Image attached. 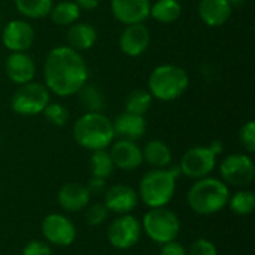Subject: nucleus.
I'll return each instance as SVG.
<instances>
[{
	"instance_id": "f257e3e1",
	"label": "nucleus",
	"mask_w": 255,
	"mask_h": 255,
	"mask_svg": "<svg viewBox=\"0 0 255 255\" xmlns=\"http://www.w3.org/2000/svg\"><path fill=\"white\" fill-rule=\"evenodd\" d=\"M45 87L58 97H72L88 82V66L70 46L52 48L43 63Z\"/></svg>"
},
{
	"instance_id": "f03ea898",
	"label": "nucleus",
	"mask_w": 255,
	"mask_h": 255,
	"mask_svg": "<svg viewBox=\"0 0 255 255\" xmlns=\"http://www.w3.org/2000/svg\"><path fill=\"white\" fill-rule=\"evenodd\" d=\"M230 199V187L220 178L206 176L196 179L187 193L190 209L199 215H214L227 208Z\"/></svg>"
},
{
	"instance_id": "7ed1b4c3",
	"label": "nucleus",
	"mask_w": 255,
	"mask_h": 255,
	"mask_svg": "<svg viewBox=\"0 0 255 255\" xmlns=\"http://www.w3.org/2000/svg\"><path fill=\"white\" fill-rule=\"evenodd\" d=\"M181 176L179 166L167 169H152L139 182L137 196L148 208L167 206L176 191V181Z\"/></svg>"
},
{
	"instance_id": "20e7f679",
	"label": "nucleus",
	"mask_w": 255,
	"mask_h": 255,
	"mask_svg": "<svg viewBox=\"0 0 255 255\" xmlns=\"http://www.w3.org/2000/svg\"><path fill=\"white\" fill-rule=\"evenodd\" d=\"M72 134L79 146L91 152L108 149L115 139L112 120L103 112H85L81 115L73 124Z\"/></svg>"
},
{
	"instance_id": "39448f33",
	"label": "nucleus",
	"mask_w": 255,
	"mask_h": 255,
	"mask_svg": "<svg viewBox=\"0 0 255 255\" xmlns=\"http://www.w3.org/2000/svg\"><path fill=\"white\" fill-rule=\"evenodd\" d=\"M190 85V76L185 69L176 64H160L148 78V91L152 99L160 102H173L185 94Z\"/></svg>"
},
{
	"instance_id": "423d86ee",
	"label": "nucleus",
	"mask_w": 255,
	"mask_h": 255,
	"mask_svg": "<svg viewBox=\"0 0 255 255\" xmlns=\"http://www.w3.org/2000/svg\"><path fill=\"white\" fill-rule=\"evenodd\" d=\"M140 224L142 232L158 245L176 241L181 232L179 217L166 206L149 208V211L143 215Z\"/></svg>"
},
{
	"instance_id": "0eeeda50",
	"label": "nucleus",
	"mask_w": 255,
	"mask_h": 255,
	"mask_svg": "<svg viewBox=\"0 0 255 255\" xmlns=\"http://www.w3.org/2000/svg\"><path fill=\"white\" fill-rule=\"evenodd\" d=\"M51 102V93L45 84L31 81L18 85L10 97V109L22 117H33L43 112Z\"/></svg>"
},
{
	"instance_id": "6e6552de",
	"label": "nucleus",
	"mask_w": 255,
	"mask_h": 255,
	"mask_svg": "<svg viewBox=\"0 0 255 255\" xmlns=\"http://www.w3.org/2000/svg\"><path fill=\"white\" fill-rule=\"evenodd\" d=\"M218 154L211 145H200L190 148L179 161L181 175L190 179H202L209 176L217 167Z\"/></svg>"
},
{
	"instance_id": "1a4fd4ad",
	"label": "nucleus",
	"mask_w": 255,
	"mask_h": 255,
	"mask_svg": "<svg viewBox=\"0 0 255 255\" xmlns=\"http://www.w3.org/2000/svg\"><path fill=\"white\" fill-rule=\"evenodd\" d=\"M142 224L131 214L118 215L108 227V242L112 248L126 251L133 248L142 238Z\"/></svg>"
},
{
	"instance_id": "9d476101",
	"label": "nucleus",
	"mask_w": 255,
	"mask_h": 255,
	"mask_svg": "<svg viewBox=\"0 0 255 255\" xmlns=\"http://www.w3.org/2000/svg\"><path fill=\"white\" fill-rule=\"evenodd\" d=\"M221 181L229 187L245 188L255 178V164L248 154L227 155L220 164Z\"/></svg>"
},
{
	"instance_id": "9b49d317",
	"label": "nucleus",
	"mask_w": 255,
	"mask_h": 255,
	"mask_svg": "<svg viewBox=\"0 0 255 255\" xmlns=\"http://www.w3.org/2000/svg\"><path fill=\"white\" fill-rule=\"evenodd\" d=\"M45 242L54 247H70L76 239V227L63 214H49L43 218L40 226Z\"/></svg>"
},
{
	"instance_id": "f8f14e48",
	"label": "nucleus",
	"mask_w": 255,
	"mask_h": 255,
	"mask_svg": "<svg viewBox=\"0 0 255 255\" xmlns=\"http://www.w3.org/2000/svg\"><path fill=\"white\" fill-rule=\"evenodd\" d=\"M36 37L33 25L25 19H10L1 31V43L10 52H27Z\"/></svg>"
},
{
	"instance_id": "ddd939ff",
	"label": "nucleus",
	"mask_w": 255,
	"mask_h": 255,
	"mask_svg": "<svg viewBox=\"0 0 255 255\" xmlns=\"http://www.w3.org/2000/svg\"><path fill=\"white\" fill-rule=\"evenodd\" d=\"M103 203L109 209V212L118 215L131 214L139 205V196L133 187L126 184H115L112 187H108V190L105 191Z\"/></svg>"
},
{
	"instance_id": "4468645a",
	"label": "nucleus",
	"mask_w": 255,
	"mask_h": 255,
	"mask_svg": "<svg viewBox=\"0 0 255 255\" xmlns=\"http://www.w3.org/2000/svg\"><path fill=\"white\" fill-rule=\"evenodd\" d=\"M149 42H151V33L149 28L145 25V22L126 25L118 39L120 49L127 57L142 55L148 49Z\"/></svg>"
},
{
	"instance_id": "2eb2a0df",
	"label": "nucleus",
	"mask_w": 255,
	"mask_h": 255,
	"mask_svg": "<svg viewBox=\"0 0 255 255\" xmlns=\"http://www.w3.org/2000/svg\"><path fill=\"white\" fill-rule=\"evenodd\" d=\"M151 0H111V10L124 25L140 24L149 18Z\"/></svg>"
},
{
	"instance_id": "dca6fc26",
	"label": "nucleus",
	"mask_w": 255,
	"mask_h": 255,
	"mask_svg": "<svg viewBox=\"0 0 255 255\" xmlns=\"http://www.w3.org/2000/svg\"><path fill=\"white\" fill-rule=\"evenodd\" d=\"M109 155L115 167L121 170H127V172L136 170L143 163L142 148L133 140L118 139L117 142H112Z\"/></svg>"
},
{
	"instance_id": "f3484780",
	"label": "nucleus",
	"mask_w": 255,
	"mask_h": 255,
	"mask_svg": "<svg viewBox=\"0 0 255 255\" xmlns=\"http://www.w3.org/2000/svg\"><path fill=\"white\" fill-rule=\"evenodd\" d=\"M4 72L13 84L22 85L34 79L36 64L27 52H10L4 61Z\"/></svg>"
},
{
	"instance_id": "a211bd4d",
	"label": "nucleus",
	"mask_w": 255,
	"mask_h": 255,
	"mask_svg": "<svg viewBox=\"0 0 255 255\" xmlns=\"http://www.w3.org/2000/svg\"><path fill=\"white\" fill-rule=\"evenodd\" d=\"M91 200V194L81 182H67L57 193V202L61 209L67 212L84 211Z\"/></svg>"
},
{
	"instance_id": "6ab92c4d",
	"label": "nucleus",
	"mask_w": 255,
	"mask_h": 255,
	"mask_svg": "<svg viewBox=\"0 0 255 255\" xmlns=\"http://www.w3.org/2000/svg\"><path fill=\"white\" fill-rule=\"evenodd\" d=\"M112 127L115 137L118 136L120 139L136 142L143 137L146 131V120L143 115H136L124 111L115 117V120L112 121Z\"/></svg>"
},
{
	"instance_id": "aec40b11",
	"label": "nucleus",
	"mask_w": 255,
	"mask_h": 255,
	"mask_svg": "<svg viewBox=\"0 0 255 255\" xmlns=\"http://www.w3.org/2000/svg\"><path fill=\"white\" fill-rule=\"evenodd\" d=\"M233 6L227 0H200L199 16L205 25L217 28L223 27L232 16Z\"/></svg>"
},
{
	"instance_id": "412c9836",
	"label": "nucleus",
	"mask_w": 255,
	"mask_h": 255,
	"mask_svg": "<svg viewBox=\"0 0 255 255\" xmlns=\"http://www.w3.org/2000/svg\"><path fill=\"white\" fill-rule=\"evenodd\" d=\"M97 42V30L88 22H73L67 30V46L78 52L91 49Z\"/></svg>"
},
{
	"instance_id": "4be33fe9",
	"label": "nucleus",
	"mask_w": 255,
	"mask_h": 255,
	"mask_svg": "<svg viewBox=\"0 0 255 255\" xmlns=\"http://www.w3.org/2000/svg\"><path fill=\"white\" fill-rule=\"evenodd\" d=\"M143 161H146L154 169H167L172 164V149L169 145L160 139L149 140L142 148Z\"/></svg>"
},
{
	"instance_id": "5701e85b",
	"label": "nucleus",
	"mask_w": 255,
	"mask_h": 255,
	"mask_svg": "<svg viewBox=\"0 0 255 255\" xmlns=\"http://www.w3.org/2000/svg\"><path fill=\"white\" fill-rule=\"evenodd\" d=\"M182 15V4L179 0H155L151 3L149 18L160 24H172Z\"/></svg>"
},
{
	"instance_id": "b1692460",
	"label": "nucleus",
	"mask_w": 255,
	"mask_h": 255,
	"mask_svg": "<svg viewBox=\"0 0 255 255\" xmlns=\"http://www.w3.org/2000/svg\"><path fill=\"white\" fill-rule=\"evenodd\" d=\"M48 16L51 18L54 24L64 27V25H72L73 22H76L81 16V10L75 1L64 0V1L54 4Z\"/></svg>"
},
{
	"instance_id": "393cba45",
	"label": "nucleus",
	"mask_w": 255,
	"mask_h": 255,
	"mask_svg": "<svg viewBox=\"0 0 255 255\" xmlns=\"http://www.w3.org/2000/svg\"><path fill=\"white\" fill-rule=\"evenodd\" d=\"M19 15L30 19H39L49 15L54 0H13Z\"/></svg>"
},
{
	"instance_id": "a878e982",
	"label": "nucleus",
	"mask_w": 255,
	"mask_h": 255,
	"mask_svg": "<svg viewBox=\"0 0 255 255\" xmlns=\"http://www.w3.org/2000/svg\"><path fill=\"white\" fill-rule=\"evenodd\" d=\"M152 105V96L148 90H133L124 100V111L136 115H143L149 111Z\"/></svg>"
},
{
	"instance_id": "bb28decb",
	"label": "nucleus",
	"mask_w": 255,
	"mask_h": 255,
	"mask_svg": "<svg viewBox=\"0 0 255 255\" xmlns=\"http://www.w3.org/2000/svg\"><path fill=\"white\" fill-rule=\"evenodd\" d=\"M227 206L239 217H248L255 209V194L250 190H239L230 194Z\"/></svg>"
},
{
	"instance_id": "cd10ccee",
	"label": "nucleus",
	"mask_w": 255,
	"mask_h": 255,
	"mask_svg": "<svg viewBox=\"0 0 255 255\" xmlns=\"http://www.w3.org/2000/svg\"><path fill=\"white\" fill-rule=\"evenodd\" d=\"M90 170H91L93 176L109 179L115 170V166L112 163L109 151H106V149L93 151V155L90 158Z\"/></svg>"
},
{
	"instance_id": "c85d7f7f",
	"label": "nucleus",
	"mask_w": 255,
	"mask_h": 255,
	"mask_svg": "<svg viewBox=\"0 0 255 255\" xmlns=\"http://www.w3.org/2000/svg\"><path fill=\"white\" fill-rule=\"evenodd\" d=\"M78 94H79V102L87 112H102V109L105 108V96L96 85L87 82L78 91Z\"/></svg>"
},
{
	"instance_id": "c756f323",
	"label": "nucleus",
	"mask_w": 255,
	"mask_h": 255,
	"mask_svg": "<svg viewBox=\"0 0 255 255\" xmlns=\"http://www.w3.org/2000/svg\"><path fill=\"white\" fill-rule=\"evenodd\" d=\"M42 114L45 120L55 127H63L69 120V111L58 102H49Z\"/></svg>"
},
{
	"instance_id": "7c9ffc66",
	"label": "nucleus",
	"mask_w": 255,
	"mask_h": 255,
	"mask_svg": "<svg viewBox=\"0 0 255 255\" xmlns=\"http://www.w3.org/2000/svg\"><path fill=\"white\" fill-rule=\"evenodd\" d=\"M85 221L88 226L91 227H97V226H102L108 217H109V209L105 206V203H94V205H88L85 208Z\"/></svg>"
},
{
	"instance_id": "2f4dec72",
	"label": "nucleus",
	"mask_w": 255,
	"mask_h": 255,
	"mask_svg": "<svg viewBox=\"0 0 255 255\" xmlns=\"http://www.w3.org/2000/svg\"><path fill=\"white\" fill-rule=\"evenodd\" d=\"M239 140H241V145L244 146V149H247L248 154H254L255 123L253 120H250L248 123H245V124L242 126V128L239 130Z\"/></svg>"
},
{
	"instance_id": "473e14b6",
	"label": "nucleus",
	"mask_w": 255,
	"mask_h": 255,
	"mask_svg": "<svg viewBox=\"0 0 255 255\" xmlns=\"http://www.w3.org/2000/svg\"><path fill=\"white\" fill-rule=\"evenodd\" d=\"M187 255H218V250L212 241L200 238L191 244Z\"/></svg>"
},
{
	"instance_id": "72a5a7b5",
	"label": "nucleus",
	"mask_w": 255,
	"mask_h": 255,
	"mask_svg": "<svg viewBox=\"0 0 255 255\" xmlns=\"http://www.w3.org/2000/svg\"><path fill=\"white\" fill-rule=\"evenodd\" d=\"M22 255H52V248L45 241H30L24 245Z\"/></svg>"
},
{
	"instance_id": "f704fd0d",
	"label": "nucleus",
	"mask_w": 255,
	"mask_h": 255,
	"mask_svg": "<svg viewBox=\"0 0 255 255\" xmlns=\"http://www.w3.org/2000/svg\"><path fill=\"white\" fill-rule=\"evenodd\" d=\"M85 187H87V190L90 191L91 196H103L105 191L108 190V179L91 175V178L88 179Z\"/></svg>"
},
{
	"instance_id": "c9c22d12",
	"label": "nucleus",
	"mask_w": 255,
	"mask_h": 255,
	"mask_svg": "<svg viewBox=\"0 0 255 255\" xmlns=\"http://www.w3.org/2000/svg\"><path fill=\"white\" fill-rule=\"evenodd\" d=\"M160 255H187V250L178 241H172V242L161 245Z\"/></svg>"
},
{
	"instance_id": "e433bc0d",
	"label": "nucleus",
	"mask_w": 255,
	"mask_h": 255,
	"mask_svg": "<svg viewBox=\"0 0 255 255\" xmlns=\"http://www.w3.org/2000/svg\"><path fill=\"white\" fill-rule=\"evenodd\" d=\"M73 1L79 7V10H87V12L96 10L100 4V0H73Z\"/></svg>"
},
{
	"instance_id": "4c0bfd02",
	"label": "nucleus",
	"mask_w": 255,
	"mask_h": 255,
	"mask_svg": "<svg viewBox=\"0 0 255 255\" xmlns=\"http://www.w3.org/2000/svg\"><path fill=\"white\" fill-rule=\"evenodd\" d=\"M232 6H241V4H244L247 0H227Z\"/></svg>"
},
{
	"instance_id": "58836bf2",
	"label": "nucleus",
	"mask_w": 255,
	"mask_h": 255,
	"mask_svg": "<svg viewBox=\"0 0 255 255\" xmlns=\"http://www.w3.org/2000/svg\"><path fill=\"white\" fill-rule=\"evenodd\" d=\"M0 25H1V13H0Z\"/></svg>"
}]
</instances>
